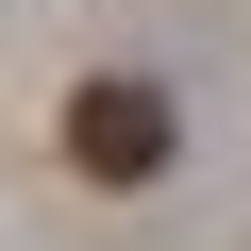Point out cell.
<instances>
[{
	"instance_id": "cell-1",
	"label": "cell",
	"mask_w": 251,
	"mask_h": 251,
	"mask_svg": "<svg viewBox=\"0 0 251 251\" xmlns=\"http://www.w3.org/2000/svg\"><path fill=\"white\" fill-rule=\"evenodd\" d=\"M168 134H184L168 84H84V100H67V168H84V184H151Z\"/></svg>"
}]
</instances>
